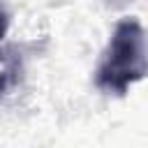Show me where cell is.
Wrapping results in <instances>:
<instances>
[{
  "label": "cell",
  "instance_id": "1",
  "mask_svg": "<svg viewBox=\"0 0 148 148\" xmlns=\"http://www.w3.org/2000/svg\"><path fill=\"white\" fill-rule=\"evenodd\" d=\"M146 76V30L136 18L116 23L99 62L92 72V83L99 92L123 97Z\"/></svg>",
  "mask_w": 148,
  "mask_h": 148
},
{
  "label": "cell",
  "instance_id": "2",
  "mask_svg": "<svg viewBox=\"0 0 148 148\" xmlns=\"http://www.w3.org/2000/svg\"><path fill=\"white\" fill-rule=\"evenodd\" d=\"M23 79V58L12 49H0V97L9 95Z\"/></svg>",
  "mask_w": 148,
  "mask_h": 148
},
{
  "label": "cell",
  "instance_id": "3",
  "mask_svg": "<svg viewBox=\"0 0 148 148\" xmlns=\"http://www.w3.org/2000/svg\"><path fill=\"white\" fill-rule=\"evenodd\" d=\"M9 21H12V16H9L7 7L0 2V42H2V37L7 35V30H9Z\"/></svg>",
  "mask_w": 148,
  "mask_h": 148
},
{
  "label": "cell",
  "instance_id": "4",
  "mask_svg": "<svg viewBox=\"0 0 148 148\" xmlns=\"http://www.w3.org/2000/svg\"><path fill=\"white\" fill-rule=\"evenodd\" d=\"M106 5H111V7H123V5H127V2H132V0H104Z\"/></svg>",
  "mask_w": 148,
  "mask_h": 148
}]
</instances>
